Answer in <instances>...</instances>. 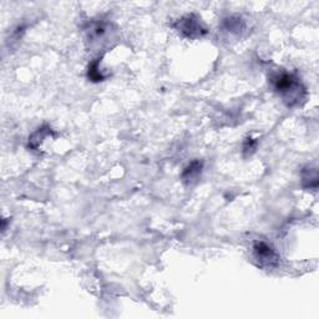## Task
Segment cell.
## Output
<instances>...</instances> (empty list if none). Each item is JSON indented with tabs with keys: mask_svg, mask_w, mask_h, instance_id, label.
<instances>
[{
	"mask_svg": "<svg viewBox=\"0 0 319 319\" xmlns=\"http://www.w3.org/2000/svg\"><path fill=\"white\" fill-rule=\"evenodd\" d=\"M271 83L275 92L288 106L299 105L306 96V88L302 84L301 79L294 74L280 71L271 78Z\"/></svg>",
	"mask_w": 319,
	"mask_h": 319,
	"instance_id": "6da1fadb",
	"label": "cell"
},
{
	"mask_svg": "<svg viewBox=\"0 0 319 319\" xmlns=\"http://www.w3.org/2000/svg\"><path fill=\"white\" fill-rule=\"evenodd\" d=\"M175 28L181 33L184 37L189 38V39H195V38H201L205 34H207V29L203 26L201 23V19L193 14L183 16V18L179 19L175 25Z\"/></svg>",
	"mask_w": 319,
	"mask_h": 319,
	"instance_id": "7a4b0ae2",
	"label": "cell"
},
{
	"mask_svg": "<svg viewBox=\"0 0 319 319\" xmlns=\"http://www.w3.org/2000/svg\"><path fill=\"white\" fill-rule=\"evenodd\" d=\"M253 254L254 258L258 261V265L261 267L273 268L275 266H278V262H279L278 254L266 242H256L253 246Z\"/></svg>",
	"mask_w": 319,
	"mask_h": 319,
	"instance_id": "3957f363",
	"label": "cell"
},
{
	"mask_svg": "<svg viewBox=\"0 0 319 319\" xmlns=\"http://www.w3.org/2000/svg\"><path fill=\"white\" fill-rule=\"evenodd\" d=\"M302 181L306 188H317L318 186V174L317 169L308 166L302 171Z\"/></svg>",
	"mask_w": 319,
	"mask_h": 319,
	"instance_id": "277c9868",
	"label": "cell"
},
{
	"mask_svg": "<svg viewBox=\"0 0 319 319\" xmlns=\"http://www.w3.org/2000/svg\"><path fill=\"white\" fill-rule=\"evenodd\" d=\"M201 170H202V162L193 161L192 164H189V166L184 169L183 174H182V179H183L184 182H191L201 174Z\"/></svg>",
	"mask_w": 319,
	"mask_h": 319,
	"instance_id": "5b68a950",
	"label": "cell"
},
{
	"mask_svg": "<svg viewBox=\"0 0 319 319\" xmlns=\"http://www.w3.org/2000/svg\"><path fill=\"white\" fill-rule=\"evenodd\" d=\"M88 76H89V79H91L92 81H102L104 80L105 76L99 71V60H96V61H93L92 64H91L90 68H89Z\"/></svg>",
	"mask_w": 319,
	"mask_h": 319,
	"instance_id": "8992f818",
	"label": "cell"
},
{
	"mask_svg": "<svg viewBox=\"0 0 319 319\" xmlns=\"http://www.w3.org/2000/svg\"><path fill=\"white\" fill-rule=\"evenodd\" d=\"M256 147H257V141L253 140V138H251V137H248L246 141H244L243 152L249 153V155H251L252 152H254Z\"/></svg>",
	"mask_w": 319,
	"mask_h": 319,
	"instance_id": "52a82bcc",
	"label": "cell"
}]
</instances>
